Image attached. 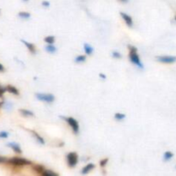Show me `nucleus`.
Listing matches in <instances>:
<instances>
[{"label":"nucleus","instance_id":"obj_11","mask_svg":"<svg viewBox=\"0 0 176 176\" xmlns=\"http://www.w3.org/2000/svg\"><path fill=\"white\" fill-rule=\"evenodd\" d=\"M84 49L85 53L88 54V55H91L93 52H94V48L92 47V46L88 44V43H85V44L84 45Z\"/></svg>","mask_w":176,"mask_h":176},{"label":"nucleus","instance_id":"obj_18","mask_svg":"<svg viewBox=\"0 0 176 176\" xmlns=\"http://www.w3.org/2000/svg\"><path fill=\"white\" fill-rule=\"evenodd\" d=\"M44 41L46 43H47V44H53V43L55 42V37L52 36V35L47 36V37H45Z\"/></svg>","mask_w":176,"mask_h":176},{"label":"nucleus","instance_id":"obj_9","mask_svg":"<svg viewBox=\"0 0 176 176\" xmlns=\"http://www.w3.org/2000/svg\"><path fill=\"white\" fill-rule=\"evenodd\" d=\"M94 168H95V165H94L93 163H88V164H87V165L82 169L81 173H82L83 174H88L90 171H92Z\"/></svg>","mask_w":176,"mask_h":176},{"label":"nucleus","instance_id":"obj_34","mask_svg":"<svg viewBox=\"0 0 176 176\" xmlns=\"http://www.w3.org/2000/svg\"><path fill=\"white\" fill-rule=\"evenodd\" d=\"M175 167H176V166H175Z\"/></svg>","mask_w":176,"mask_h":176},{"label":"nucleus","instance_id":"obj_2","mask_svg":"<svg viewBox=\"0 0 176 176\" xmlns=\"http://www.w3.org/2000/svg\"><path fill=\"white\" fill-rule=\"evenodd\" d=\"M8 163L11 165L17 166V167H22V166H27V165H31V162L28 160L24 158H20V157H13L9 159Z\"/></svg>","mask_w":176,"mask_h":176},{"label":"nucleus","instance_id":"obj_30","mask_svg":"<svg viewBox=\"0 0 176 176\" xmlns=\"http://www.w3.org/2000/svg\"><path fill=\"white\" fill-rule=\"evenodd\" d=\"M5 70V68H4V66H2L1 64H0V71H4Z\"/></svg>","mask_w":176,"mask_h":176},{"label":"nucleus","instance_id":"obj_25","mask_svg":"<svg viewBox=\"0 0 176 176\" xmlns=\"http://www.w3.org/2000/svg\"><path fill=\"white\" fill-rule=\"evenodd\" d=\"M9 136V133L7 132H0V138H6Z\"/></svg>","mask_w":176,"mask_h":176},{"label":"nucleus","instance_id":"obj_12","mask_svg":"<svg viewBox=\"0 0 176 176\" xmlns=\"http://www.w3.org/2000/svg\"><path fill=\"white\" fill-rule=\"evenodd\" d=\"M45 50L49 53H54L57 52V47L53 46V44H47L45 47Z\"/></svg>","mask_w":176,"mask_h":176},{"label":"nucleus","instance_id":"obj_14","mask_svg":"<svg viewBox=\"0 0 176 176\" xmlns=\"http://www.w3.org/2000/svg\"><path fill=\"white\" fill-rule=\"evenodd\" d=\"M173 157H174V154L172 153L171 151H166V152L163 154V160H164L165 162L170 161Z\"/></svg>","mask_w":176,"mask_h":176},{"label":"nucleus","instance_id":"obj_32","mask_svg":"<svg viewBox=\"0 0 176 176\" xmlns=\"http://www.w3.org/2000/svg\"><path fill=\"white\" fill-rule=\"evenodd\" d=\"M22 1H24V2H26V1H28V0H22Z\"/></svg>","mask_w":176,"mask_h":176},{"label":"nucleus","instance_id":"obj_23","mask_svg":"<svg viewBox=\"0 0 176 176\" xmlns=\"http://www.w3.org/2000/svg\"><path fill=\"white\" fill-rule=\"evenodd\" d=\"M112 57L114 58H116V59L120 58H121V53H119V52H117V51H114V52L112 53Z\"/></svg>","mask_w":176,"mask_h":176},{"label":"nucleus","instance_id":"obj_17","mask_svg":"<svg viewBox=\"0 0 176 176\" xmlns=\"http://www.w3.org/2000/svg\"><path fill=\"white\" fill-rule=\"evenodd\" d=\"M33 168H34V170H35V172H37V173L40 174H42V173L45 171L44 167L41 166V165H35V166L33 167Z\"/></svg>","mask_w":176,"mask_h":176},{"label":"nucleus","instance_id":"obj_19","mask_svg":"<svg viewBox=\"0 0 176 176\" xmlns=\"http://www.w3.org/2000/svg\"><path fill=\"white\" fill-rule=\"evenodd\" d=\"M85 61H86V56H85V55H78V56L75 58V62L76 63H77V64L84 63V62Z\"/></svg>","mask_w":176,"mask_h":176},{"label":"nucleus","instance_id":"obj_24","mask_svg":"<svg viewBox=\"0 0 176 176\" xmlns=\"http://www.w3.org/2000/svg\"><path fill=\"white\" fill-rule=\"evenodd\" d=\"M107 163H108V159L107 158H105V159H102L101 162H100V166H101V167H104L107 164Z\"/></svg>","mask_w":176,"mask_h":176},{"label":"nucleus","instance_id":"obj_1","mask_svg":"<svg viewBox=\"0 0 176 176\" xmlns=\"http://www.w3.org/2000/svg\"><path fill=\"white\" fill-rule=\"evenodd\" d=\"M128 48L130 50L129 52V58L130 61L132 62L133 65H135L137 67H138L139 69H143L144 68V65L141 62V59L138 54H137V49L134 47L133 46H129Z\"/></svg>","mask_w":176,"mask_h":176},{"label":"nucleus","instance_id":"obj_10","mask_svg":"<svg viewBox=\"0 0 176 176\" xmlns=\"http://www.w3.org/2000/svg\"><path fill=\"white\" fill-rule=\"evenodd\" d=\"M22 42L26 46V47L29 50V52H30L31 53H36V49H35V45L32 44V43H29V42H28V41H26V40H22Z\"/></svg>","mask_w":176,"mask_h":176},{"label":"nucleus","instance_id":"obj_4","mask_svg":"<svg viewBox=\"0 0 176 176\" xmlns=\"http://www.w3.org/2000/svg\"><path fill=\"white\" fill-rule=\"evenodd\" d=\"M67 164L70 167H74L78 162V155L76 152H70L66 155Z\"/></svg>","mask_w":176,"mask_h":176},{"label":"nucleus","instance_id":"obj_5","mask_svg":"<svg viewBox=\"0 0 176 176\" xmlns=\"http://www.w3.org/2000/svg\"><path fill=\"white\" fill-rule=\"evenodd\" d=\"M66 122L69 124L70 128L72 129V131L75 132L76 134H77L79 132V124L77 119L72 118V117H69V118H66Z\"/></svg>","mask_w":176,"mask_h":176},{"label":"nucleus","instance_id":"obj_28","mask_svg":"<svg viewBox=\"0 0 176 176\" xmlns=\"http://www.w3.org/2000/svg\"><path fill=\"white\" fill-rule=\"evenodd\" d=\"M99 77H100L101 78H103V79H106V78H107V77H106L104 74H102V73H100V74H99Z\"/></svg>","mask_w":176,"mask_h":176},{"label":"nucleus","instance_id":"obj_22","mask_svg":"<svg viewBox=\"0 0 176 176\" xmlns=\"http://www.w3.org/2000/svg\"><path fill=\"white\" fill-rule=\"evenodd\" d=\"M42 175L44 176H56L58 175L57 174H55V173H53L51 170H47V169H45V171L42 173Z\"/></svg>","mask_w":176,"mask_h":176},{"label":"nucleus","instance_id":"obj_7","mask_svg":"<svg viewBox=\"0 0 176 176\" xmlns=\"http://www.w3.org/2000/svg\"><path fill=\"white\" fill-rule=\"evenodd\" d=\"M120 16H121V17L123 19L125 22V24L129 27H132L133 26V21H132V18L127 15L126 13H125V12H120Z\"/></svg>","mask_w":176,"mask_h":176},{"label":"nucleus","instance_id":"obj_3","mask_svg":"<svg viewBox=\"0 0 176 176\" xmlns=\"http://www.w3.org/2000/svg\"><path fill=\"white\" fill-rule=\"evenodd\" d=\"M35 97L37 100L47 103H52L55 101V96L52 94H46V93H36Z\"/></svg>","mask_w":176,"mask_h":176},{"label":"nucleus","instance_id":"obj_33","mask_svg":"<svg viewBox=\"0 0 176 176\" xmlns=\"http://www.w3.org/2000/svg\"><path fill=\"white\" fill-rule=\"evenodd\" d=\"M174 20H175V21H176V16H175V17H174Z\"/></svg>","mask_w":176,"mask_h":176},{"label":"nucleus","instance_id":"obj_29","mask_svg":"<svg viewBox=\"0 0 176 176\" xmlns=\"http://www.w3.org/2000/svg\"><path fill=\"white\" fill-rule=\"evenodd\" d=\"M5 161H6V159H5V157H1V156H0V163H5Z\"/></svg>","mask_w":176,"mask_h":176},{"label":"nucleus","instance_id":"obj_26","mask_svg":"<svg viewBox=\"0 0 176 176\" xmlns=\"http://www.w3.org/2000/svg\"><path fill=\"white\" fill-rule=\"evenodd\" d=\"M6 90H7L6 88H3V87H1V86H0V98H1V97H3V95H4V93H5Z\"/></svg>","mask_w":176,"mask_h":176},{"label":"nucleus","instance_id":"obj_27","mask_svg":"<svg viewBox=\"0 0 176 176\" xmlns=\"http://www.w3.org/2000/svg\"><path fill=\"white\" fill-rule=\"evenodd\" d=\"M41 5H42L43 7H49L50 6V3H49L48 1H42Z\"/></svg>","mask_w":176,"mask_h":176},{"label":"nucleus","instance_id":"obj_21","mask_svg":"<svg viewBox=\"0 0 176 176\" xmlns=\"http://www.w3.org/2000/svg\"><path fill=\"white\" fill-rule=\"evenodd\" d=\"M125 118V114H121V113H116L114 114V119L119 120V121H121L123 120Z\"/></svg>","mask_w":176,"mask_h":176},{"label":"nucleus","instance_id":"obj_13","mask_svg":"<svg viewBox=\"0 0 176 176\" xmlns=\"http://www.w3.org/2000/svg\"><path fill=\"white\" fill-rule=\"evenodd\" d=\"M6 89H7V91H9V93H11V94H13L15 95H19V91H18L16 87H14V86H11V85H8L7 87H6Z\"/></svg>","mask_w":176,"mask_h":176},{"label":"nucleus","instance_id":"obj_16","mask_svg":"<svg viewBox=\"0 0 176 176\" xmlns=\"http://www.w3.org/2000/svg\"><path fill=\"white\" fill-rule=\"evenodd\" d=\"M20 113L23 116H26V117H33L34 116V113L32 111L27 110V109H20Z\"/></svg>","mask_w":176,"mask_h":176},{"label":"nucleus","instance_id":"obj_15","mask_svg":"<svg viewBox=\"0 0 176 176\" xmlns=\"http://www.w3.org/2000/svg\"><path fill=\"white\" fill-rule=\"evenodd\" d=\"M31 132H32V134H33V136L35 137V138H36V140L38 141V143H40V144H45V140L43 139V137H41L37 133V132H34V131H31Z\"/></svg>","mask_w":176,"mask_h":176},{"label":"nucleus","instance_id":"obj_31","mask_svg":"<svg viewBox=\"0 0 176 176\" xmlns=\"http://www.w3.org/2000/svg\"><path fill=\"white\" fill-rule=\"evenodd\" d=\"M119 2H121V3H124V4H126L128 3V0H119Z\"/></svg>","mask_w":176,"mask_h":176},{"label":"nucleus","instance_id":"obj_8","mask_svg":"<svg viewBox=\"0 0 176 176\" xmlns=\"http://www.w3.org/2000/svg\"><path fill=\"white\" fill-rule=\"evenodd\" d=\"M7 146L9 147L10 149H12V150L15 151V152H17V154H21L22 153V150H21V147L20 145L17 144V143H15V142H10L9 144H7Z\"/></svg>","mask_w":176,"mask_h":176},{"label":"nucleus","instance_id":"obj_20","mask_svg":"<svg viewBox=\"0 0 176 176\" xmlns=\"http://www.w3.org/2000/svg\"><path fill=\"white\" fill-rule=\"evenodd\" d=\"M30 13L25 12V11H22V12H20V13L18 14V17L22 18V19H28V18H30Z\"/></svg>","mask_w":176,"mask_h":176},{"label":"nucleus","instance_id":"obj_6","mask_svg":"<svg viewBox=\"0 0 176 176\" xmlns=\"http://www.w3.org/2000/svg\"><path fill=\"white\" fill-rule=\"evenodd\" d=\"M156 59L164 64H173L176 62V56H158L156 57Z\"/></svg>","mask_w":176,"mask_h":176}]
</instances>
